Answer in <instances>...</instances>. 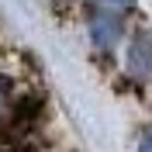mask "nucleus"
<instances>
[{
    "label": "nucleus",
    "instance_id": "f257e3e1",
    "mask_svg": "<svg viewBox=\"0 0 152 152\" xmlns=\"http://www.w3.org/2000/svg\"><path fill=\"white\" fill-rule=\"evenodd\" d=\"M86 31H90V42L94 48L100 52H111L124 35V21H121V10H107V7H97L86 21Z\"/></svg>",
    "mask_w": 152,
    "mask_h": 152
},
{
    "label": "nucleus",
    "instance_id": "f03ea898",
    "mask_svg": "<svg viewBox=\"0 0 152 152\" xmlns=\"http://www.w3.org/2000/svg\"><path fill=\"white\" fill-rule=\"evenodd\" d=\"M124 62H128V73L135 80H142V83L152 80V35L149 31H135L132 35L128 52H124Z\"/></svg>",
    "mask_w": 152,
    "mask_h": 152
},
{
    "label": "nucleus",
    "instance_id": "7ed1b4c3",
    "mask_svg": "<svg viewBox=\"0 0 152 152\" xmlns=\"http://www.w3.org/2000/svg\"><path fill=\"white\" fill-rule=\"evenodd\" d=\"M97 7H107V10H132L135 0H94Z\"/></svg>",
    "mask_w": 152,
    "mask_h": 152
},
{
    "label": "nucleus",
    "instance_id": "20e7f679",
    "mask_svg": "<svg viewBox=\"0 0 152 152\" xmlns=\"http://www.w3.org/2000/svg\"><path fill=\"white\" fill-rule=\"evenodd\" d=\"M138 152H152V132L142 138V145H138Z\"/></svg>",
    "mask_w": 152,
    "mask_h": 152
}]
</instances>
